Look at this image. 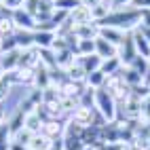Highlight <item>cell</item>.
<instances>
[{"label": "cell", "instance_id": "41", "mask_svg": "<svg viewBox=\"0 0 150 150\" xmlns=\"http://www.w3.org/2000/svg\"><path fill=\"white\" fill-rule=\"evenodd\" d=\"M6 118H8V114H6V110L2 108V104H0V125H2V123L6 121Z\"/></svg>", "mask_w": 150, "mask_h": 150}, {"label": "cell", "instance_id": "15", "mask_svg": "<svg viewBox=\"0 0 150 150\" xmlns=\"http://www.w3.org/2000/svg\"><path fill=\"white\" fill-rule=\"evenodd\" d=\"M68 19L72 21L74 25H81V23H89V21H93V17H91V8L89 6H76L72 13L68 15Z\"/></svg>", "mask_w": 150, "mask_h": 150}, {"label": "cell", "instance_id": "33", "mask_svg": "<svg viewBox=\"0 0 150 150\" xmlns=\"http://www.w3.org/2000/svg\"><path fill=\"white\" fill-rule=\"evenodd\" d=\"M142 121H150V97L142 102Z\"/></svg>", "mask_w": 150, "mask_h": 150}, {"label": "cell", "instance_id": "36", "mask_svg": "<svg viewBox=\"0 0 150 150\" xmlns=\"http://www.w3.org/2000/svg\"><path fill=\"white\" fill-rule=\"evenodd\" d=\"M51 150H66V146H64V139H62V137L53 139V144H51Z\"/></svg>", "mask_w": 150, "mask_h": 150}, {"label": "cell", "instance_id": "11", "mask_svg": "<svg viewBox=\"0 0 150 150\" xmlns=\"http://www.w3.org/2000/svg\"><path fill=\"white\" fill-rule=\"evenodd\" d=\"M42 125H45V118H42L40 112H38V108L25 112V116H23V127L25 129H30L32 133H40L42 131Z\"/></svg>", "mask_w": 150, "mask_h": 150}, {"label": "cell", "instance_id": "3", "mask_svg": "<svg viewBox=\"0 0 150 150\" xmlns=\"http://www.w3.org/2000/svg\"><path fill=\"white\" fill-rule=\"evenodd\" d=\"M64 146L66 150H83L85 148V142H83V127L76 125L72 118H68V123L64 125Z\"/></svg>", "mask_w": 150, "mask_h": 150}, {"label": "cell", "instance_id": "24", "mask_svg": "<svg viewBox=\"0 0 150 150\" xmlns=\"http://www.w3.org/2000/svg\"><path fill=\"white\" fill-rule=\"evenodd\" d=\"M53 40H55L53 32H36V30H34V47H38V49H51Z\"/></svg>", "mask_w": 150, "mask_h": 150}, {"label": "cell", "instance_id": "39", "mask_svg": "<svg viewBox=\"0 0 150 150\" xmlns=\"http://www.w3.org/2000/svg\"><path fill=\"white\" fill-rule=\"evenodd\" d=\"M104 0H81V4L83 6H89V8H93V6H97V4H102Z\"/></svg>", "mask_w": 150, "mask_h": 150}, {"label": "cell", "instance_id": "40", "mask_svg": "<svg viewBox=\"0 0 150 150\" xmlns=\"http://www.w3.org/2000/svg\"><path fill=\"white\" fill-rule=\"evenodd\" d=\"M137 30H139V32H142V34H144V38H146V40L150 42V28H144V25H139Z\"/></svg>", "mask_w": 150, "mask_h": 150}, {"label": "cell", "instance_id": "37", "mask_svg": "<svg viewBox=\"0 0 150 150\" xmlns=\"http://www.w3.org/2000/svg\"><path fill=\"white\" fill-rule=\"evenodd\" d=\"M123 150H144V148L137 142H127V144H123Z\"/></svg>", "mask_w": 150, "mask_h": 150}, {"label": "cell", "instance_id": "25", "mask_svg": "<svg viewBox=\"0 0 150 150\" xmlns=\"http://www.w3.org/2000/svg\"><path fill=\"white\" fill-rule=\"evenodd\" d=\"M106 78H108V76L102 72V70H95V72L87 74L85 85H87V87H91V89H102V87L106 85Z\"/></svg>", "mask_w": 150, "mask_h": 150}, {"label": "cell", "instance_id": "29", "mask_svg": "<svg viewBox=\"0 0 150 150\" xmlns=\"http://www.w3.org/2000/svg\"><path fill=\"white\" fill-rule=\"evenodd\" d=\"M76 6H81V0H55V8L57 11H64V13H72Z\"/></svg>", "mask_w": 150, "mask_h": 150}, {"label": "cell", "instance_id": "31", "mask_svg": "<svg viewBox=\"0 0 150 150\" xmlns=\"http://www.w3.org/2000/svg\"><path fill=\"white\" fill-rule=\"evenodd\" d=\"M0 4H2L8 13H15V11H19V8L25 6V0H2Z\"/></svg>", "mask_w": 150, "mask_h": 150}, {"label": "cell", "instance_id": "10", "mask_svg": "<svg viewBox=\"0 0 150 150\" xmlns=\"http://www.w3.org/2000/svg\"><path fill=\"white\" fill-rule=\"evenodd\" d=\"M127 34H129V32H123V30H118V28H110V25H104V28H99V34H97V36H102L104 40L112 42V45L118 49V47H121V45L125 42Z\"/></svg>", "mask_w": 150, "mask_h": 150}, {"label": "cell", "instance_id": "28", "mask_svg": "<svg viewBox=\"0 0 150 150\" xmlns=\"http://www.w3.org/2000/svg\"><path fill=\"white\" fill-rule=\"evenodd\" d=\"M32 137H34V133L30 131V129L21 127L19 131H15V133H13V142H17V144H21V146H25V148H28V144L32 142Z\"/></svg>", "mask_w": 150, "mask_h": 150}, {"label": "cell", "instance_id": "5", "mask_svg": "<svg viewBox=\"0 0 150 150\" xmlns=\"http://www.w3.org/2000/svg\"><path fill=\"white\" fill-rule=\"evenodd\" d=\"M95 116H99V114H97V110L93 106H78L70 118H72L76 125H81L83 129L91 127V125H104V123H95Z\"/></svg>", "mask_w": 150, "mask_h": 150}, {"label": "cell", "instance_id": "34", "mask_svg": "<svg viewBox=\"0 0 150 150\" xmlns=\"http://www.w3.org/2000/svg\"><path fill=\"white\" fill-rule=\"evenodd\" d=\"M139 11H142V21H139V25L150 28V8H139Z\"/></svg>", "mask_w": 150, "mask_h": 150}, {"label": "cell", "instance_id": "2", "mask_svg": "<svg viewBox=\"0 0 150 150\" xmlns=\"http://www.w3.org/2000/svg\"><path fill=\"white\" fill-rule=\"evenodd\" d=\"M93 108L97 110V114L104 118L106 123H114L118 118V102L110 95L106 89H95L93 93Z\"/></svg>", "mask_w": 150, "mask_h": 150}, {"label": "cell", "instance_id": "1", "mask_svg": "<svg viewBox=\"0 0 150 150\" xmlns=\"http://www.w3.org/2000/svg\"><path fill=\"white\" fill-rule=\"evenodd\" d=\"M139 21H142V11L135 8L133 4L123 6V8H112L108 13V17H104L102 21H97L99 28L110 25V28H118L123 32H133V30L139 28Z\"/></svg>", "mask_w": 150, "mask_h": 150}, {"label": "cell", "instance_id": "26", "mask_svg": "<svg viewBox=\"0 0 150 150\" xmlns=\"http://www.w3.org/2000/svg\"><path fill=\"white\" fill-rule=\"evenodd\" d=\"M110 11H112V6H110V0H104L102 4L93 6V8H91V17H93V21H95V23H97V21H102L104 17H108Z\"/></svg>", "mask_w": 150, "mask_h": 150}, {"label": "cell", "instance_id": "14", "mask_svg": "<svg viewBox=\"0 0 150 150\" xmlns=\"http://www.w3.org/2000/svg\"><path fill=\"white\" fill-rule=\"evenodd\" d=\"M64 74H66L68 81H72V83H83V85H85L87 72H85V68H83V64L78 62V59H76L72 66H68V68L64 70Z\"/></svg>", "mask_w": 150, "mask_h": 150}, {"label": "cell", "instance_id": "4", "mask_svg": "<svg viewBox=\"0 0 150 150\" xmlns=\"http://www.w3.org/2000/svg\"><path fill=\"white\" fill-rule=\"evenodd\" d=\"M25 8L34 15L38 23H45L55 13V2L53 0H25Z\"/></svg>", "mask_w": 150, "mask_h": 150}, {"label": "cell", "instance_id": "21", "mask_svg": "<svg viewBox=\"0 0 150 150\" xmlns=\"http://www.w3.org/2000/svg\"><path fill=\"white\" fill-rule=\"evenodd\" d=\"M78 62L83 64V68H85L87 74H91V72H95V70L102 68V57H99L97 53H93V55H85V57H78Z\"/></svg>", "mask_w": 150, "mask_h": 150}, {"label": "cell", "instance_id": "12", "mask_svg": "<svg viewBox=\"0 0 150 150\" xmlns=\"http://www.w3.org/2000/svg\"><path fill=\"white\" fill-rule=\"evenodd\" d=\"M40 133H45L49 139H57V137L64 135V123L59 118H49V121H45Z\"/></svg>", "mask_w": 150, "mask_h": 150}, {"label": "cell", "instance_id": "9", "mask_svg": "<svg viewBox=\"0 0 150 150\" xmlns=\"http://www.w3.org/2000/svg\"><path fill=\"white\" fill-rule=\"evenodd\" d=\"M19 57H21V49L0 53V72H15L19 68Z\"/></svg>", "mask_w": 150, "mask_h": 150}, {"label": "cell", "instance_id": "19", "mask_svg": "<svg viewBox=\"0 0 150 150\" xmlns=\"http://www.w3.org/2000/svg\"><path fill=\"white\" fill-rule=\"evenodd\" d=\"M102 72L106 76H112V74H118L123 70V64H121V59L118 57H108V59H102Z\"/></svg>", "mask_w": 150, "mask_h": 150}, {"label": "cell", "instance_id": "27", "mask_svg": "<svg viewBox=\"0 0 150 150\" xmlns=\"http://www.w3.org/2000/svg\"><path fill=\"white\" fill-rule=\"evenodd\" d=\"M76 57H85V55H93L95 53V40H78L74 49Z\"/></svg>", "mask_w": 150, "mask_h": 150}, {"label": "cell", "instance_id": "8", "mask_svg": "<svg viewBox=\"0 0 150 150\" xmlns=\"http://www.w3.org/2000/svg\"><path fill=\"white\" fill-rule=\"evenodd\" d=\"M38 66H40V49H38V47L21 49V57H19V68L36 70Z\"/></svg>", "mask_w": 150, "mask_h": 150}, {"label": "cell", "instance_id": "38", "mask_svg": "<svg viewBox=\"0 0 150 150\" xmlns=\"http://www.w3.org/2000/svg\"><path fill=\"white\" fill-rule=\"evenodd\" d=\"M135 8H150V0H133Z\"/></svg>", "mask_w": 150, "mask_h": 150}, {"label": "cell", "instance_id": "7", "mask_svg": "<svg viewBox=\"0 0 150 150\" xmlns=\"http://www.w3.org/2000/svg\"><path fill=\"white\" fill-rule=\"evenodd\" d=\"M11 17H13V21H15V25H17V30H36V19H34V15L28 11V8L23 6V8H19V11H15V13H11Z\"/></svg>", "mask_w": 150, "mask_h": 150}, {"label": "cell", "instance_id": "6", "mask_svg": "<svg viewBox=\"0 0 150 150\" xmlns=\"http://www.w3.org/2000/svg\"><path fill=\"white\" fill-rule=\"evenodd\" d=\"M118 59H121V64L123 66H131L135 62V57H137V49H135V42H133V34L129 32L127 38H125V42L118 47Z\"/></svg>", "mask_w": 150, "mask_h": 150}, {"label": "cell", "instance_id": "35", "mask_svg": "<svg viewBox=\"0 0 150 150\" xmlns=\"http://www.w3.org/2000/svg\"><path fill=\"white\" fill-rule=\"evenodd\" d=\"M133 4V0H110V6L112 8H123V6H129Z\"/></svg>", "mask_w": 150, "mask_h": 150}, {"label": "cell", "instance_id": "20", "mask_svg": "<svg viewBox=\"0 0 150 150\" xmlns=\"http://www.w3.org/2000/svg\"><path fill=\"white\" fill-rule=\"evenodd\" d=\"M15 42H17L19 49L34 47V32H32V30H17V32H15Z\"/></svg>", "mask_w": 150, "mask_h": 150}, {"label": "cell", "instance_id": "22", "mask_svg": "<svg viewBox=\"0 0 150 150\" xmlns=\"http://www.w3.org/2000/svg\"><path fill=\"white\" fill-rule=\"evenodd\" d=\"M17 32V25L13 21L11 13H6L2 19H0V38H8V36H15Z\"/></svg>", "mask_w": 150, "mask_h": 150}, {"label": "cell", "instance_id": "16", "mask_svg": "<svg viewBox=\"0 0 150 150\" xmlns=\"http://www.w3.org/2000/svg\"><path fill=\"white\" fill-rule=\"evenodd\" d=\"M121 76H123V81H125L129 87H131V89L144 83V76L139 74L137 70H133L131 66H123V70H121Z\"/></svg>", "mask_w": 150, "mask_h": 150}, {"label": "cell", "instance_id": "43", "mask_svg": "<svg viewBox=\"0 0 150 150\" xmlns=\"http://www.w3.org/2000/svg\"><path fill=\"white\" fill-rule=\"evenodd\" d=\"M83 150H95V148H91V146H85V148H83Z\"/></svg>", "mask_w": 150, "mask_h": 150}, {"label": "cell", "instance_id": "32", "mask_svg": "<svg viewBox=\"0 0 150 150\" xmlns=\"http://www.w3.org/2000/svg\"><path fill=\"white\" fill-rule=\"evenodd\" d=\"M13 49H19L15 42V36H8V38H0V53H6V51H13Z\"/></svg>", "mask_w": 150, "mask_h": 150}, {"label": "cell", "instance_id": "42", "mask_svg": "<svg viewBox=\"0 0 150 150\" xmlns=\"http://www.w3.org/2000/svg\"><path fill=\"white\" fill-rule=\"evenodd\" d=\"M6 13H8V11H6V8H4V6H2V4H0V19H2V17H4V15H6Z\"/></svg>", "mask_w": 150, "mask_h": 150}, {"label": "cell", "instance_id": "13", "mask_svg": "<svg viewBox=\"0 0 150 150\" xmlns=\"http://www.w3.org/2000/svg\"><path fill=\"white\" fill-rule=\"evenodd\" d=\"M95 53L102 57V59H108V57H116V55H118V49H116L112 42L104 40L102 36H97V38H95Z\"/></svg>", "mask_w": 150, "mask_h": 150}, {"label": "cell", "instance_id": "30", "mask_svg": "<svg viewBox=\"0 0 150 150\" xmlns=\"http://www.w3.org/2000/svg\"><path fill=\"white\" fill-rule=\"evenodd\" d=\"M131 68L133 70H137V72L139 74H142V76H146L148 74V68H150V59H146V57H135V62L131 64Z\"/></svg>", "mask_w": 150, "mask_h": 150}, {"label": "cell", "instance_id": "18", "mask_svg": "<svg viewBox=\"0 0 150 150\" xmlns=\"http://www.w3.org/2000/svg\"><path fill=\"white\" fill-rule=\"evenodd\" d=\"M13 87H15L13 74L11 72H0V104L6 102V97H8V93H11Z\"/></svg>", "mask_w": 150, "mask_h": 150}, {"label": "cell", "instance_id": "23", "mask_svg": "<svg viewBox=\"0 0 150 150\" xmlns=\"http://www.w3.org/2000/svg\"><path fill=\"white\" fill-rule=\"evenodd\" d=\"M53 139H49L45 133H34L32 142L28 144V150H51Z\"/></svg>", "mask_w": 150, "mask_h": 150}, {"label": "cell", "instance_id": "17", "mask_svg": "<svg viewBox=\"0 0 150 150\" xmlns=\"http://www.w3.org/2000/svg\"><path fill=\"white\" fill-rule=\"evenodd\" d=\"M131 34H133V42H135V49H137V55L150 59V42L144 38V34L139 32V30H133Z\"/></svg>", "mask_w": 150, "mask_h": 150}, {"label": "cell", "instance_id": "44", "mask_svg": "<svg viewBox=\"0 0 150 150\" xmlns=\"http://www.w3.org/2000/svg\"><path fill=\"white\" fill-rule=\"evenodd\" d=\"M53 2H55V0H53Z\"/></svg>", "mask_w": 150, "mask_h": 150}]
</instances>
